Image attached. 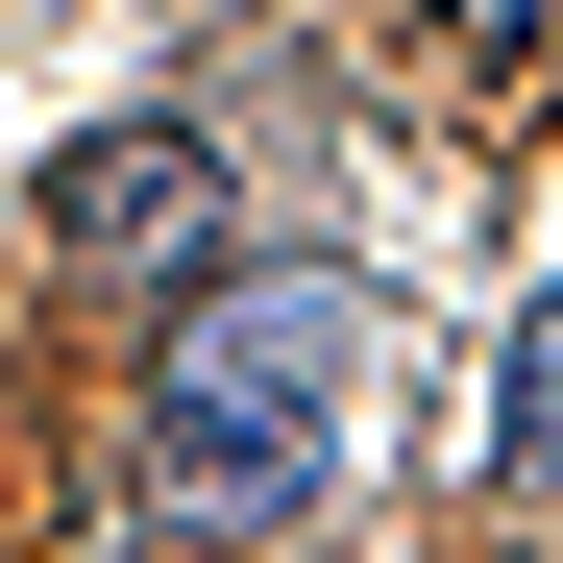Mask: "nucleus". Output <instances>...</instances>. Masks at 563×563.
Listing matches in <instances>:
<instances>
[{
	"instance_id": "nucleus-1",
	"label": "nucleus",
	"mask_w": 563,
	"mask_h": 563,
	"mask_svg": "<svg viewBox=\"0 0 563 563\" xmlns=\"http://www.w3.org/2000/svg\"><path fill=\"white\" fill-rule=\"evenodd\" d=\"M343 393H367V295L343 269H197V319L147 367V465L197 515H319L343 490Z\"/></svg>"
},
{
	"instance_id": "nucleus-2",
	"label": "nucleus",
	"mask_w": 563,
	"mask_h": 563,
	"mask_svg": "<svg viewBox=\"0 0 563 563\" xmlns=\"http://www.w3.org/2000/svg\"><path fill=\"white\" fill-rule=\"evenodd\" d=\"M49 245L99 269V295H197V269H221V147L197 123H99L49 172Z\"/></svg>"
},
{
	"instance_id": "nucleus-3",
	"label": "nucleus",
	"mask_w": 563,
	"mask_h": 563,
	"mask_svg": "<svg viewBox=\"0 0 563 563\" xmlns=\"http://www.w3.org/2000/svg\"><path fill=\"white\" fill-rule=\"evenodd\" d=\"M417 25H441L465 74H563V0H417Z\"/></svg>"
},
{
	"instance_id": "nucleus-4",
	"label": "nucleus",
	"mask_w": 563,
	"mask_h": 563,
	"mask_svg": "<svg viewBox=\"0 0 563 563\" xmlns=\"http://www.w3.org/2000/svg\"><path fill=\"white\" fill-rule=\"evenodd\" d=\"M515 465H563V295L515 319Z\"/></svg>"
}]
</instances>
